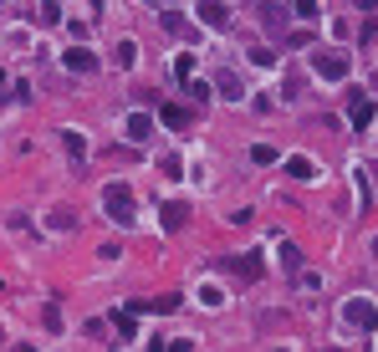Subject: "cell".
Here are the masks:
<instances>
[{"label": "cell", "instance_id": "1", "mask_svg": "<svg viewBox=\"0 0 378 352\" xmlns=\"http://www.w3.org/2000/svg\"><path fill=\"white\" fill-rule=\"evenodd\" d=\"M102 210H107V219H118V225H133V189L128 184H107L102 189Z\"/></svg>", "mask_w": 378, "mask_h": 352}, {"label": "cell", "instance_id": "2", "mask_svg": "<svg viewBox=\"0 0 378 352\" xmlns=\"http://www.w3.org/2000/svg\"><path fill=\"white\" fill-rule=\"evenodd\" d=\"M343 322H348V327H358V332H373V327H378V312H373L363 296H353V301L343 306Z\"/></svg>", "mask_w": 378, "mask_h": 352}, {"label": "cell", "instance_id": "3", "mask_svg": "<svg viewBox=\"0 0 378 352\" xmlns=\"http://www.w3.org/2000/svg\"><path fill=\"white\" fill-rule=\"evenodd\" d=\"M220 266H225L235 281H256V276H261V255H225Z\"/></svg>", "mask_w": 378, "mask_h": 352}, {"label": "cell", "instance_id": "4", "mask_svg": "<svg viewBox=\"0 0 378 352\" xmlns=\"http://www.w3.org/2000/svg\"><path fill=\"white\" fill-rule=\"evenodd\" d=\"M312 67H317L327 82H343V77H348V56H338V51H317Z\"/></svg>", "mask_w": 378, "mask_h": 352}, {"label": "cell", "instance_id": "5", "mask_svg": "<svg viewBox=\"0 0 378 352\" xmlns=\"http://www.w3.org/2000/svg\"><path fill=\"white\" fill-rule=\"evenodd\" d=\"M61 67H72V72H93V67H98V56L87 51V47H66V51H61Z\"/></svg>", "mask_w": 378, "mask_h": 352}, {"label": "cell", "instance_id": "6", "mask_svg": "<svg viewBox=\"0 0 378 352\" xmlns=\"http://www.w3.org/2000/svg\"><path fill=\"white\" fill-rule=\"evenodd\" d=\"M184 219H189V205H184V200H169V205H164V230H169V235L184 230Z\"/></svg>", "mask_w": 378, "mask_h": 352}, {"label": "cell", "instance_id": "7", "mask_svg": "<svg viewBox=\"0 0 378 352\" xmlns=\"http://www.w3.org/2000/svg\"><path fill=\"white\" fill-rule=\"evenodd\" d=\"M194 11H199V20H205L210 31H220V26H230V11H225V6H210V0H205V6H194Z\"/></svg>", "mask_w": 378, "mask_h": 352}, {"label": "cell", "instance_id": "8", "mask_svg": "<svg viewBox=\"0 0 378 352\" xmlns=\"http://www.w3.org/2000/svg\"><path fill=\"white\" fill-rule=\"evenodd\" d=\"M261 26L266 31H281L286 26V6H261Z\"/></svg>", "mask_w": 378, "mask_h": 352}, {"label": "cell", "instance_id": "9", "mask_svg": "<svg viewBox=\"0 0 378 352\" xmlns=\"http://www.w3.org/2000/svg\"><path fill=\"white\" fill-rule=\"evenodd\" d=\"M148 133H153V123H148L143 113H133V118H128V138H138V143H143Z\"/></svg>", "mask_w": 378, "mask_h": 352}, {"label": "cell", "instance_id": "10", "mask_svg": "<svg viewBox=\"0 0 378 352\" xmlns=\"http://www.w3.org/2000/svg\"><path fill=\"white\" fill-rule=\"evenodd\" d=\"M61 143H66V153H72V159H82V153H87V143H82L77 128H61Z\"/></svg>", "mask_w": 378, "mask_h": 352}, {"label": "cell", "instance_id": "11", "mask_svg": "<svg viewBox=\"0 0 378 352\" xmlns=\"http://www.w3.org/2000/svg\"><path fill=\"white\" fill-rule=\"evenodd\" d=\"M286 174H292V179H312V164H307V159H286Z\"/></svg>", "mask_w": 378, "mask_h": 352}, {"label": "cell", "instance_id": "12", "mask_svg": "<svg viewBox=\"0 0 378 352\" xmlns=\"http://www.w3.org/2000/svg\"><path fill=\"white\" fill-rule=\"evenodd\" d=\"M353 123H358V128H368V123H373V102H363V97L353 102Z\"/></svg>", "mask_w": 378, "mask_h": 352}, {"label": "cell", "instance_id": "13", "mask_svg": "<svg viewBox=\"0 0 378 352\" xmlns=\"http://www.w3.org/2000/svg\"><path fill=\"white\" fill-rule=\"evenodd\" d=\"M220 92H225V102H240V97H246V92H240V82H235V77H220Z\"/></svg>", "mask_w": 378, "mask_h": 352}, {"label": "cell", "instance_id": "14", "mask_svg": "<svg viewBox=\"0 0 378 352\" xmlns=\"http://www.w3.org/2000/svg\"><path fill=\"white\" fill-rule=\"evenodd\" d=\"M133 332H138V327H133V312H118V337H113V342H123V337H133Z\"/></svg>", "mask_w": 378, "mask_h": 352}, {"label": "cell", "instance_id": "15", "mask_svg": "<svg viewBox=\"0 0 378 352\" xmlns=\"http://www.w3.org/2000/svg\"><path fill=\"white\" fill-rule=\"evenodd\" d=\"M47 225H52V230H72V225H77V219H72V210H57V214L47 219Z\"/></svg>", "mask_w": 378, "mask_h": 352}, {"label": "cell", "instance_id": "16", "mask_svg": "<svg viewBox=\"0 0 378 352\" xmlns=\"http://www.w3.org/2000/svg\"><path fill=\"white\" fill-rule=\"evenodd\" d=\"M133 61H138V47H133V41H123V47H118V67H133Z\"/></svg>", "mask_w": 378, "mask_h": 352}, {"label": "cell", "instance_id": "17", "mask_svg": "<svg viewBox=\"0 0 378 352\" xmlns=\"http://www.w3.org/2000/svg\"><path fill=\"white\" fill-rule=\"evenodd\" d=\"M281 266H286V271H297V266H302V255H297V245H281Z\"/></svg>", "mask_w": 378, "mask_h": 352}, {"label": "cell", "instance_id": "18", "mask_svg": "<svg viewBox=\"0 0 378 352\" xmlns=\"http://www.w3.org/2000/svg\"><path fill=\"white\" fill-rule=\"evenodd\" d=\"M164 123H169V128H184V107L169 102V107H164Z\"/></svg>", "mask_w": 378, "mask_h": 352}, {"label": "cell", "instance_id": "19", "mask_svg": "<svg viewBox=\"0 0 378 352\" xmlns=\"http://www.w3.org/2000/svg\"><path fill=\"white\" fill-rule=\"evenodd\" d=\"M174 72L189 77V72H194V56H189V51H179V56H174Z\"/></svg>", "mask_w": 378, "mask_h": 352}, {"label": "cell", "instance_id": "20", "mask_svg": "<svg viewBox=\"0 0 378 352\" xmlns=\"http://www.w3.org/2000/svg\"><path fill=\"white\" fill-rule=\"evenodd\" d=\"M164 31H184V16L179 11H164Z\"/></svg>", "mask_w": 378, "mask_h": 352}, {"label": "cell", "instance_id": "21", "mask_svg": "<svg viewBox=\"0 0 378 352\" xmlns=\"http://www.w3.org/2000/svg\"><path fill=\"white\" fill-rule=\"evenodd\" d=\"M251 61H256V67H271V61H276V51H266V47H256V51H251Z\"/></svg>", "mask_w": 378, "mask_h": 352}, {"label": "cell", "instance_id": "22", "mask_svg": "<svg viewBox=\"0 0 378 352\" xmlns=\"http://www.w3.org/2000/svg\"><path fill=\"white\" fill-rule=\"evenodd\" d=\"M0 82H6V72H0Z\"/></svg>", "mask_w": 378, "mask_h": 352}]
</instances>
